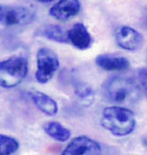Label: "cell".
Returning a JSON list of instances; mask_svg holds the SVG:
<instances>
[{"mask_svg": "<svg viewBox=\"0 0 147 155\" xmlns=\"http://www.w3.org/2000/svg\"><path fill=\"white\" fill-rule=\"evenodd\" d=\"M95 63L99 68L108 71H122L130 66L127 58L114 54H99L95 58Z\"/></svg>", "mask_w": 147, "mask_h": 155, "instance_id": "9", "label": "cell"}, {"mask_svg": "<svg viewBox=\"0 0 147 155\" xmlns=\"http://www.w3.org/2000/svg\"><path fill=\"white\" fill-rule=\"evenodd\" d=\"M37 35L42 36L48 40L57 41L60 43L69 42L68 32L63 27L57 25H44L37 31Z\"/></svg>", "mask_w": 147, "mask_h": 155, "instance_id": "12", "label": "cell"}, {"mask_svg": "<svg viewBox=\"0 0 147 155\" xmlns=\"http://www.w3.org/2000/svg\"><path fill=\"white\" fill-rule=\"evenodd\" d=\"M68 39L69 42L79 50L88 49L93 42V39L88 29L81 23L74 25V26L68 31Z\"/></svg>", "mask_w": 147, "mask_h": 155, "instance_id": "10", "label": "cell"}, {"mask_svg": "<svg viewBox=\"0 0 147 155\" xmlns=\"http://www.w3.org/2000/svg\"><path fill=\"white\" fill-rule=\"evenodd\" d=\"M101 125L116 136L130 134L136 127V118L131 110L123 106L106 107L101 117Z\"/></svg>", "mask_w": 147, "mask_h": 155, "instance_id": "2", "label": "cell"}, {"mask_svg": "<svg viewBox=\"0 0 147 155\" xmlns=\"http://www.w3.org/2000/svg\"><path fill=\"white\" fill-rule=\"evenodd\" d=\"M37 71L35 74L36 80L41 84L49 82L60 68L59 58L54 51L43 47L37 52Z\"/></svg>", "mask_w": 147, "mask_h": 155, "instance_id": "4", "label": "cell"}, {"mask_svg": "<svg viewBox=\"0 0 147 155\" xmlns=\"http://www.w3.org/2000/svg\"><path fill=\"white\" fill-rule=\"evenodd\" d=\"M4 8H5V6L0 4V23H1V20H2V16H3V12H4Z\"/></svg>", "mask_w": 147, "mask_h": 155, "instance_id": "17", "label": "cell"}, {"mask_svg": "<svg viewBox=\"0 0 147 155\" xmlns=\"http://www.w3.org/2000/svg\"><path fill=\"white\" fill-rule=\"evenodd\" d=\"M104 95L110 103L118 105H131L141 97L139 86L130 78L112 76L103 85Z\"/></svg>", "mask_w": 147, "mask_h": 155, "instance_id": "1", "label": "cell"}, {"mask_svg": "<svg viewBox=\"0 0 147 155\" xmlns=\"http://www.w3.org/2000/svg\"><path fill=\"white\" fill-rule=\"evenodd\" d=\"M139 77H140V82L142 84V87L147 96V68L142 69L139 71Z\"/></svg>", "mask_w": 147, "mask_h": 155, "instance_id": "16", "label": "cell"}, {"mask_svg": "<svg viewBox=\"0 0 147 155\" xmlns=\"http://www.w3.org/2000/svg\"><path fill=\"white\" fill-rule=\"evenodd\" d=\"M115 40L121 48L127 51H136L142 47L143 36L130 26H120L115 32Z\"/></svg>", "mask_w": 147, "mask_h": 155, "instance_id": "6", "label": "cell"}, {"mask_svg": "<svg viewBox=\"0 0 147 155\" xmlns=\"http://www.w3.org/2000/svg\"><path fill=\"white\" fill-rule=\"evenodd\" d=\"M77 95L84 102H90L91 103L94 100V91L88 86L85 85H80L76 89Z\"/></svg>", "mask_w": 147, "mask_h": 155, "instance_id": "15", "label": "cell"}, {"mask_svg": "<svg viewBox=\"0 0 147 155\" xmlns=\"http://www.w3.org/2000/svg\"><path fill=\"white\" fill-rule=\"evenodd\" d=\"M29 62L24 57L14 56L0 61V87L12 88L20 85L27 75Z\"/></svg>", "mask_w": 147, "mask_h": 155, "instance_id": "3", "label": "cell"}, {"mask_svg": "<svg viewBox=\"0 0 147 155\" xmlns=\"http://www.w3.org/2000/svg\"><path fill=\"white\" fill-rule=\"evenodd\" d=\"M43 130L50 137L60 142L67 141L71 136V132L57 121L46 122L43 126Z\"/></svg>", "mask_w": 147, "mask_h": 155, "instance_id": "13", "label": "cell"}, {"mask_svg": "<svg viewBox=\"0 0 147 155\" xmlns=\"http://www.w3.org/2000/svg\"><path fill=\"white\" fill-rule=\"evenodd\" d=\"M81 3L77 0H61L55 3L49 10V14L59 21H67L79 13Z\"/></svg>", "mask_w": 147, "mask_h": 155, "instance_id": "8", "label": "cell"}, {"mask_svg": "<svg viewBox=\"0 0 147 155\" xmlns=\"http://www.w3.org/2000/svg\"><path fill=\"white\" fill-rule=\"evenodd\" d=\"M100 145L89 136L80 135L74 138L64 149L61 155H101Z\"/></svg>", "mask_w": 147, "mask_h": 155, "instance_id": "5", "label": "cell"}, {"mask_svg": "<svg viewBox=\"0 0 147 155\" xmlns=\"http://www.w3.org/2000/svg\"><path fill=\"white\" fill-rule=\"evenodd\" d=\"M34 13L29 8L23 6H5L1 23L4 25L15 26L24 25L31 23L34 20Z\"/></svg>", "mask_w": 147, "mask_h": 155, "instance_id": "7", "label": "cell"}, {"mask_svg": "<svg viewBox=\"0 0 147 155\" xmlns=\"http://www.w3.org/2000/svg\"><path fill=\"white\" fill-rule=\"evenodd\" d=\"M30 97L34 104L40 111L47 116H54L58 113V104L50 96L41 91H32Z\"/></svg>", "mask_w": 147, "mask_h": 155, "instance_id": "11", "label": "cell"}, {"mask_svg": "<svg viewBox=\"0 0 147 155\" xmlns=\"http://www.w3.org/2000/svg\"><path fill=\"white\" fill-rule=\"evenodd\" d=\"M19 149V142L7 134H0V155H12Z\"/></svg>", "mask_w": 147, "mask_h": 155, "instance_id": "14", "label": "cell"}]
</instances>
